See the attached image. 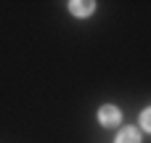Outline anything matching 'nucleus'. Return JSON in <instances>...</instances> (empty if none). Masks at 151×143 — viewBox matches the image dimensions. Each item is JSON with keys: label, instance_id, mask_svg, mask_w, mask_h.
I'll list each match as a JSON object with an SVG mask.
<instances>
[{"label": "nucleus", "instance_id": "nucleus-3", "mask_svg": "<svg viewBox=\"0 0 151 143\" xmlns=\"http://www.w3.org/2000/svg\"><path fill=\"white\" fill-rule=\"evenodd\" d=\"M117 143H141V135L135 127H125L119 135H117Z\"/></svg>", "mask_w": 151, "mask_h": 143}, {"label": "nucleus", "instance_id": "nucleus-1", "mask_svg": "<svg viewBox=\"0 0 151 143\" xmlns=\"http://www.w3.org/2000/svg\"><path fill=\"white\" fill-rule=\"evenodd\" d=\"M119 109L117 106H101V111H98V122L104 125V127H114V125H119Z\"/></svg>", "mask_w": 151, "mask_h": 143}, {"label": "nucleus", "instance_id": "nucleus-2", "mask_svg": "<svg viewBox=\"0 0 151 143\" xmlns=\"http://www.w3.org/2000/svg\"><path fill=\"white\" fill-rule=\"evenodd\" d=\"M69 11H72L74 16H90V13L96 11V3H82V0H72V3H69Z\"/></svg>", "mask_w": 151, "mask_h": 143}, {"label": "nucleus", "instance_id": "nucleus-4", "mask_svg": "<svg viewBox=\"0 0 151 143\" xmlns=\"http://www.w3.org/2000/svg\"><path fill=\"white\" fill-rule=\"evenodd\" d=\"M141 125H143V130H149V133H151V109H143V114H141Z\"/></svg>", "mask_w": 151, "mask_h": 143}]
</instances>
